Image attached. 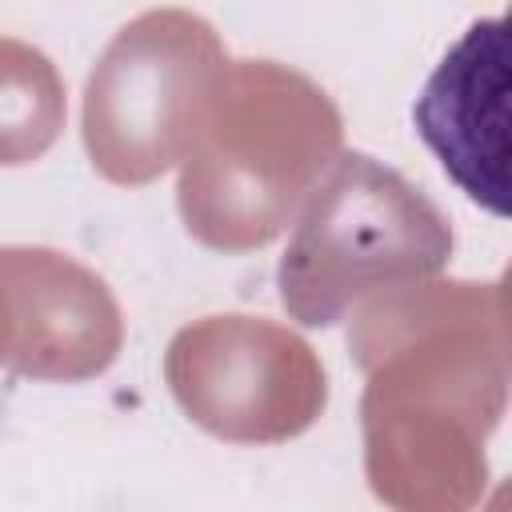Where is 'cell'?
Segmentation results:
<instances>
[{
	"mask_svg": "<svg viewBox=\"0 0 512 512\" xmlns=\"http://www.w3.org/2000/svg\"><path fill=\"white\" fill-rule=\"evenodd\" d=\"M452 236L444 216L392 168L364 152L336 160L280 260V296L304 324H336L380 280L432 272Z\"/></svg>",
	"mask_w": 512,
	"mask_h": 512,
	"instance_id": "cell-1",
	"label": "cell"
},
{
	"mask_svg": "<svg viewBox=\"0 0 512 512\" xmlns=\"http://www.w3.org/2000/svg\"><path fill=\"white\" fill-rule=\"evenodd\" d=\"M216 68L220 44L204 20L148 12L128 24L88 80L84 136L92 164L120 184L164 172L188 124L204 116Z\"/></svg>",
	"mask_w": 512,
	"mask_h": 512,
	"instance_id": "cell-2",
	"label": "cell"
},
{
	"mask_svg": "<svg viewBox=\"0 0 512 512\" xmlns=\"http://www.w3.org/2000/svg\"><path fill=\"white\" fill-rule=\"evenodd\" d=\"M412 124L456 188L508 216V20L484 16L424 80Z\"/></svg>",
	"mask_w": 512,
	"mask_h": 512,
	"instance_id": "cell-3",
	"label": "cell"
},
{
	"mask_svg": "<svg viewBox=\"0 0 512 512\" xmlns=\"http://www.w3.org/2000/svg\"><path fill=\"white\" fill-rule=\"evenodd\" d=\"M60 84L52 64L12 40H0V164H24L44 152L60 128Z\"/></svg>",
	"mask_w": 512,
	"mask_h": 512,
	"instance_id": "cell-4",
	"label": "cell"
}]
</instances>
